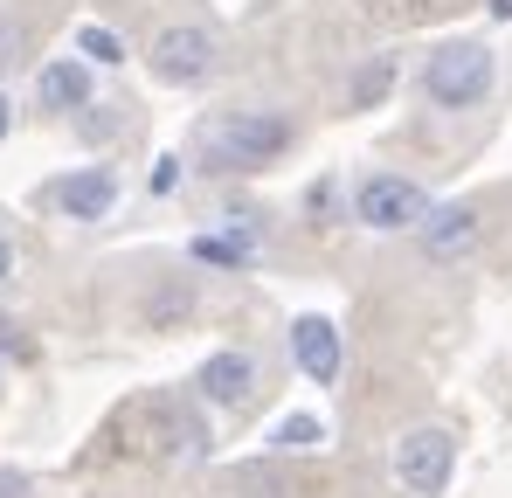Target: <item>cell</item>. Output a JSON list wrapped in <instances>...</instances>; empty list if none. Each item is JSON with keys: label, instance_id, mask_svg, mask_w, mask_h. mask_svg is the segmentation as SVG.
Listing matches in <instances>:
<instances>
[{"label": "cell", "instance_id": "6da1fadb", "mask_svg": "<svg viewBox=\"0 0 512 498\" xmlns=\"http://www.w3.org/2000/svg\"><path fill=\"white\" fill-rule=\"evenodd\" d=\"M201 153L222 173H256L277 153H291V118H277V111H222V118H208Z\"/></svg>", "mask_w": 512, "mask_h": 498}, {"label": "cell", "instance_id": "7a4b0ae2", "mask_svg": "<svg viewBox=\"0 0 512 498\" xmlns=\"http://www.w3.org/2000/svg\"><path fill=\"white\" fill-rule=\"evenodd\" d=\"M492 83H499V56H492L485 42H443L423 63V90H429V104H443V111L485 104Z\"/></svg>", "mask_w": 512, "mask_h": 498}, {"label": "cell", "instance_id": "3957f363", "mask_svg": "<svg viewBox=\"0 0 512 498\" xmlns=\"http://www.w3.org/2000/svg\"><path fill=\"white\" fill-rule=\"evenodd\" d=\"M353 215H360L367 229H381V236H395V229H416V236H423V222L436 208H429V194L409 173H367L360 194H353Z\"/></svg>", "mask_w": 512, "mask_h": 498}, {"label": "cell", "instance_id": "277c9868", "mask_svg": "<svg viewBox=\"0 0 512 498\" xmlns=\"http://www.w3.org/2000/svg\"><path fill=\"white\" fill-rule=\"evenodd\" d=\"M146 63H153V77H160V83H180V90H187V83H208V77H215L222 42H215L208 28L180 21V28H160V35H153Z\"/></svg>", "mask_w": 512, "mask_h": 498}, {"label": "cell", "instance_id": "5b68a950", "mask_svg": "<svg viewBox=\"0 0 512 498\" xmlns=\"http://www.w3.org/2000/svg\"><path fill=\"white\" fill-rule=\"evenodd\" d=\"M450 471H457V443H450V429H409V436L395 443V478H402V492L443 498Z\"/></svg>", "mask_w": 512, "mask_h": 498}, {"label": "cell", "instance_id": "8992f818", "mask_svg": "<svg viewBox=\"0 0 512 498\" xmlns=\"http://www.w3.org/2000/svg\"><path fill=\"white\" fill-rule=\"evenodd\" d=\"M194 388H201V402L236 409V402H250V388H256V360L243 353V346H222V353H208V360H201Z\"/></svg>", "mask_w": 512, "mask_h": 498}, {"label": "cell", "instance_id": "52a82bcc", "mask_svg": "<svg viewBox=\"0 0 512 498\" xmlns=\"http://www.w3.org/2000/svg\"><path fill=\"white\" fill-rule=\"evenodd\" d=\"M56 201H63L70 222H104L111 201H118V173H111V166H84V173H70V180L56 187Z\"/></svg>", "mask_w": 512, "mask_h": 498}, {"label": "cell", "instance_id": "ba28073f", "mask_svg": "<svg viewBox=\"0 0 512 498\" xmlns=\"http://www.w3.org/2000/svg\"><path fill=\"white\" fill-rule=\"evenodd\" d=\"M291 353H298V367H305L312 381H340V332H333V319L305 312V319L291 326Z\"/></svg>", "mask_w": 512, "mask_h": 498}, {"label": "cell", "instance_id": "9c48e42d", "mask_svg": "<svg viewBox=\"0 0 512 498\" xmlns=\"http://www.w3.org/2000/svg\"><path fill=\"white\" fill-rule=\"evenodd\" d=\"M423 249L436 263H457V256H471L478 249V215L471 208H436L423 222Z\"/></svg>", "mask_w": 512, "mask_h": 498}, {"label": "cell", "instance_id": "30bf717a", "mask_svg": "<svg viewBox=\"0 0 512 498\" xmlns=\"http://www.w3.org/2000/svg\"><path fill=\"white\" fill-rule=\"evenodd\" d=\"M35 90H42V104H49V111H77V104H90V70L77 63V56H63V63H49V70H42Z\"/></svg>", "mask_w": 512, "mask_h": 498}, {"label": "cell", "instance_id": "8fae6325", "mask_svg": "<svg viewBox=\"0 0 512 498\" xmlns=\"http://www.w3.org/2000/svg\"><path fill=\"white\" fill-rule=\"evenodd\" d=\"M319 443H326V422H319V415H284V422L270 429V450H284V457H291V450H319Z\"/></svg>", "mask_w": 512, "mask_h": 498}, {"label": "cell", "instance_id": "7c38bea8", "mask_svg": "<svg viewBox=\"0 0 512 498\" xmlns=\"http://www.w3.org/2000/svg\"><path fill=\"white\" fill-rule=\"evenodd\" d=\"M388 83H395V56H374V63L353 77V111H374V104L388 97Z\"/></svg>", "mask_w": 512, "mask_h": 498}, {"label": "cell", "instance_id": "4fadbf2b", "mask_svg": "<svg viewBox=\"0 0 512 498\" xmlns=\"http://www.w3.org/2000/svg\"><path fill=\"white\" fill-rule=\"evenodd\" d=\"M77 56L84 63H125V42L111 28H77Z\"/></svg>", "mask_w": 512, "mask_h": 498}, {"label": "cell", "instance_id": "5bb4252c", "mask_svg": "<svg viewBox=\"0 0 512 498\" xmlns=\"http://www.w3.org/2000/svg\"><path fill=\"white\" fill-rule=\"evenodd\" d=\"M194 256H201V263H250L256 243H243V236H201Z\"/></svg>", "mask_w": 512, "mask_h": 498}, {"label": "cell", "instance_id": "9a60e30c", "mask_svg": "<svg viewBox=\"0 0 512 498\" xmlns=\"http://www.w3.org/2000/svg\"><path fill=\"white\" fill-rule=\"evenodd\" d=\"M14 63H21V21L0 14V70H14Z\"/></svg>", "mask_w": 512, "mask_h": 498}, {"label": "cell", "instance_id": "2e32d148", "mask_svg": "<svg viewBox=\"0 0 512 498\" xmlns=\"http://www.w3.org/2000/svg\"><path fill=\"white\" fill-rule=\"evenodd\" d=\"M7 277H14V243L0 236V284H7Z\"/></svg>", "mask_w": 512, "mask_h": 498}, {"label": "cell", "instance_id": "e0dca14e", "mask_svg": "<svg viewBox=\"0 0 512 498\" xmlns=\"http://www.w3.org/2000/svg\"><path fill=\"white\" fill-rule=\"evenodd\" d=\"M7 125H14V104H7V97H0V139H7Z\"/></svg>", "mask_w": 512, "mask_h": 498}, {"label": "cell", "instance_id": "ac0fdd59", "mask_svg": "<svg viewBox=\"0 0 512 498\" xmlns=\"http://www.w3.org/2000/svg\"><path fill=\"white\" fill-rule=\"evenodd\" d=\"M492 14H499V21H512V0H492Z\"/></svg>", "mask_w": 512, "mask_h": 498}]
</instances>
